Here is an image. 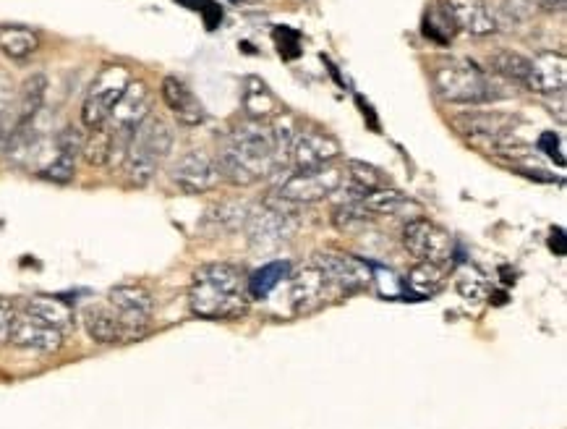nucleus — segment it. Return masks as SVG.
Masks as SVG:
<instances>
[{
    "label": "nucleus",
    "mask_w": 567,
    "mask_h": 429,
    "mask_svg": "<svg viewBox=\"0 0 567 429\" xmlns=\"http://www.w3.org/2000/svg\"><path fill=\"white\" fill-rule=\"evenodd\" d=\"M445 267L429 265V262H419L408 273V288H411L413 296L419 299H429L434 293H439L445 288Z\"/></svg>",
    "instance_id": "nucleus-26"
},
{
    "label": "nucleus",
    "mask_w": 567,
    "mask_h": 429,
    "mask_svg": "<svg viewBox=\"0 0 567 429\" xmlns=\"http://www.w3.org/2000/svg\"><path fill=\"white\" fill-rule=\"evenodd\" d=\"M567 61L562 53H541L531 58L526 89L536 95H565Z\"/></svg>",
    "instance_id": "nucleus-19"
},
{
    "label": "nucleus",
    "mask_w": 567,
    "mask_h": 429,
    "mask_svg": "<svg viewBox=\"0 0 567 429\" xmlns=\"http://www.w3.org/2000/svg\"><path fill=\"white\" fill-rule=\"evenodd\" d=\"M403 246L419 262L447 267L455 252L453 236L429 218H413L403 228Z\"/></svg>",
    "instance_id": "nucleus-7"
},
{
    "label": "nucleus",
    "mask_w": 567,
    "mask_h": 429,
    "mask_svg": "<svg viewBox=\"0 0 567 429\" xmlns=\"http://www.w3.org/2000/svg\"><path fill=\"white\" fill-rule=\"evenodd\" d=\"M340 155H343V147L338 139L322 129H298L291 150H288V160L296 171H314L324 165H335Z\"/></svg>",
    "instance_id": "nucleus-12"
},
{
    "label": "nucleus",
    "mask_w": 567,
    "mask_h": 429,
    "mask_svg": "<svg viewBox=\"0 0 567 429\" xmlns=\"http://www.w3.org/2000/svg\"><path fill=\"white\" fill-rule=\"evenodd\" d=\"M539 150L547 152L552 160H557V165H565V155H562V144L560 137L554 134V131H544L539 137Z\"/></svg>",
    "instance_id": "nucleus-35"
},
{
    "label": "nucleus",
    "mask_w": 567,
    "mask_h": 429,
    "mask_svg": "<svg viewBox=\"0 0 567 429\" xmlns=\"http://www.w3.org/2000/svg\"><path fill=\"white\" fill-rule=\"evenodd\" d=\"M372 220L374 215L361 202H343V205L335 207V212H332V225L343 233L358 231V228H364Z\"/></svg>",
    "instance_id": "nucleus-31"
},
{
    "label": "nucleus",
    "mask_w": 567,
    "mask_h": 429,
    "mask_svg": "<svg viewBox=\"0 0 567 429\" xmlns=\"http://www.w3.org/2000/svg\"><path fill=\"white\" fill-rule=\"evenodd\" d=\"M84 330L100 346H113V343H129V333L118 314L108 304H95L84 312Z\"/></svg>",
    "instance_id": "nucleus-21"
},
{
    "label": "nucleus",
    "mask_w": 567,
    "mask_h": 429,
    "mask_svg": "<svg viewBox=\"0 0 567 429\" xmlns=\"http://www.w3.org/2000/svg\"><path fill=\"white\" fill-rule=\"evenodd\" d=\"M345 184V173L335 165H324L314 171H293L285 178L283 184L277 186L275 197L293 202V205H317L322 199H330L338 194Z\"/></svg>",
    "instance_id": "nucleus-6"
},
{
    "label": "nucleus",
    "mask_w": 567,
    "mask_h": 429,
    "mask_svg": "<svg viewBox=\"0 0 567 429\" xmlns=\"http://www.w3.org/2000/svg\"><path fill=\"white\" fill-rule=\"evenodd\" d=\"M40 45V35L32 27H24V24H0V53L11 58V61H29L40 50Z\"/></svg>",
    "instance_id": "nucleus-22"
},
{
    "label": "nucleus",
    "mask_w": 567,
    "mask_h": 429,
    "mask_svg": "<svg viewBox=\"0 0 567 429\" xmlns=\"http://www.w3.org/2000/svg\"><path fill=\"white\" fill-rule=\"evenodd\" d=\"M549 246L557 257H565L567 244H565V231L562 228H552V236H549Z\"/></svg>",
    "instance_id": "nucleus-37"
},
{
    "label": "nucleus",
    "mask_w": 567,
    "mask_h": 429,
    "mask_svg": "<svg viewBox=\"0 0 567 429\" xmlns=\"http://www.w3.org/2000/svg\"><path fill=\"white\" fill-rule=\"evenodd\" d=\"M14 317H16L14 304L0 296V343L8 341V335H11V325H14Z\"/></svg>",
    "instance_id": "nucleus-36"
},
{
    "label": "nucleus",
    "mask_w": 567,
    "mask_h": 429,
    "mask_svg": "<svg viewBox=\"0 0 567 429\" xmlns=\"http://www.w3.org/2000/svg\"><path fill=\"white\" fill-rule=\"evenodd\" d=\"M455 291L466 301H471V304H479V301H484L489 296V283H486L481 270L466 265L455 273Z\"/></svg>",
    "instance_id": "nucleus-30"
},
{
    "label": "nucleus",
    "mask_w": 567,
    "mask_h": 429,
    "mask_svg": "<svg viewBox=\"0 0 567 429\" xmlns=\"http://www.w3.org/2000/svg\"><path fill=\"white\" fill-rule=\"evenodd\" d=\"M539 11V0H505V14L515 21L534 19Z\"/></svg>",
    "instance_id": "nucleus-33"
},
{
    "label": "nucleus",
    "mask_w": 567,
    "mask_h": 429,
    "mask_svg": "<svg viewBox=\"0 0 567 429\" xmlns=\"http://www.w3.org/2000/svg\"><path fill=\"white\" fill-rule=\"evenodd\" d=\"M123 152L126 150L115 142V137L105 129V126H102V129L89 131L87 139H84V147H81L84 160H87L89 165H97V168L115 163V160H123Z\"/></svg>",
    "instance_id": "nucleus-24"
},
{
    "label": "nucleus",
    "mask_w": 567,
    "mask_h": 429,
    "mask_svg": "<svg viewBox=\"0 0 567 429\" xmlns=\"http://www.w3.org/2000/svg\"><path fill=\"white\" fill-rule=\"evenodd\" d=\"M288 273H291V265L283 262V259L259 267L257 273L249 278V299H267L280 286V280L288 278Z\"/></svg>",
    "instance_id": "nucleus-27"
},
{
    "label": "nucleus",
    "mask_w": 567,
    "mask_h": 429,
    "mask_svg": "<svg viewBox=\"0 0 567 429\" xmlns=\"http://www.w3.org/2000/svg\"><path fill=\"white\" fill-rule=\"evenodd\" d=\"M76 157L79 155L58 150V147L53 144V155L48 157V163L37 168V173H40L45 181H53V184H68V181H74Z\"/></svg>",
    "instance_id": "nucleus-29"
},
{
    "label": "nucleus",
    "mask_w": 567,
    "mask_h": 429,
    "mask_svg": "<svg viewBox=\"0 0 567 429\" xmlns=\"http://www.w3.org/2000/svg\"><path fill=\"white\" fill-rule=\"evenodd\" d=\"M358 202H361L366 210L372 212L374 218H379V215H400L405 207L413 205L411 199L405 197V194L390 189V186H382V189H377V191H369V194H366L364 199H358Z\"/></svg>",
    "instance_id": "nucleus-28"
},
{
    "label": "nucleus",
    "mask_w": 567,
    "mask_h": 429,
    "mask_svg": "<svg viewBox=\"0 0 567 429\" xmlns=\"http://www.w3.org/2000/svg\"><path fill=\"white\" fill-rule=\"evenodd\" d=\"M176 144V134L170 129V123L162 116L149 113L131 134L126 152H123V173L129 178L131 186H147L162 163L168 160Z\"/></svg>",
    "instance_id": "nucleus-3"
},
{
    "label": "nucleus",
    "mask_w": 567,
    "mask_h": 429,
    "mask_svg": "<svg viewBox=\"0 0 567 429\" xmlns=\"http://www.w3.org/2000/svg\"><path fill=\"white\" fill-rule=\"evenodd\" d=\"M249 205H241V202H223V205H217L215 210H210V220L217 225V228H223V231H236L241 225H246L249 220Z\"/></svg>",
    "instance_id": "nucleus-32"
},
{
    "label": "nucleus",
    "mask_w": 567,
    "mask_h": 429,
    "mask_svg": "<svg viewBox=\"0 0 567 429\" xmlns=\"http://www.w3.org/2000/svg\"><path fill=\"white\" fill-rule=\"evenodd\" d=\"M149 113H152V95H149L147 84L131 82L129 87H126V92L121 95V100H118L115 108L110 110V118L108 123H105V129H108L115 137V142L126 150V144H129L134 129L149 116Z\"/></svg>",
    "instance_id": "nucleus-11"
},
{
    "label": "nucleus",
    "mask_w": 567,
    "mask_h": 429,
    "mask_svg": "<svg viewBox=\"0 0 567 429\" xmlns=\"http://www.w3.org/2000/svg\"><path fill=\"white\" fill-rule=\"evenodd\" d=\"M432 84L434 92L450 105H486L510 95V92H502L500 84L484 69L466 58H450L439 63L432 74Z\"/></svg>",
    "instance_id": "nucleus-4"
},
{
    "label": "nucleus",
    "mask_w": 567,
    "mask_h": 429,
    "mask_svg": "<svg viewBox=\"0 0 567 429\" xmlns=\"http://www.w3.org/2000/svg\"><path fill=\"white\" fill-rule=\"evenodd\" d=\"M108 307L118 314L123 322L129 341H139L149 333L152 317H155V299L139 283H123V286L110 288Z\"/></svg>",
    "instance_id": "nucleus-8"
},
{
    "label": "nucleus",
    "mask_w": 567,
    "mask_h": 429,
    "mask_svg": "<svg viewBox=\"0 0 567 429\" xmlns=\"http://www.w3.org/2000/svg\"><path fill=\"white\" fill-rule=\"evenodd\" d=\"M160 95L165 108L170 110V116L176 118L181 126H186V129H196V126H202L207 121V110L199 103V97L178 76H165L162 79Z\"/></svg>",
    "instance_id": "nucleus-16"
},
{
    "label": "nucleus",
    "mask_w": 567,
    "mask_h": 429,
    "mask_svg": "<svg viewBox=\"0 0 567 429\" xmlns=\"http://www.w3.org/2000/svg\"><path fill=\"white\" fill-rule=\"evenodd\" d=\"M539 8L541 11H547V14H554V11H562V8H565V0H539Z\"/></svg>",
    "instance_id": "nucleus-38"
},
{
    "label": "nucleus",
    "mask_w": 567,
    "mask_h": 429,
    "mask_svg": "<svg viewBox=\"0 0 567 429\" xmlns=\"http://www.w3.org/2000/svg\"><path fill=\"white\" fill-rule=\"evenodd\" d=\"M131 82H134L131 71L121 63L102 66L95 79H92V84H89L84 103H81V126L87 131L102 129L108 123L110 110L115 108V103L121 100V95Z\"/></svg>",
    "instance_id": "nucleus-5"
},
{
    "label": "nucleus",
    "mask_w": 567,
    "mask_h": 429,
    "mask_svg": "<svg viewBox=\"0 0 567 429\" xmlns=\"http://www.w3.org/2000/svg\"><path fill=\"white\" fill-rule=\"evenodd\" d=\"M14 95H16L14 84H11V79L0 71V129H3V123H6L8 110H11V103H14Z\"/></svg>",
    "instance_id": "nucleus-34"
},
{
    "label": "nucleus",
    "mask_w": 567,
    "mask_h": 429,
    "mask_svg": "<svg viewBox=\"0 0 567 429\" xmlns=\"http://www.w3.org/2000/svg\"><path fill=\"white\" fill-rule=\"evenodd\" d=\"M215 160L220 178L233 186L259 184L262 178L272 176L285 165L277 152L270 126L264 121H249V118H243L233 129L225 131Z\"/></svg>",
    "instance_id": "nucleus-1"
},
{
    "label": "nucleus",
    "mask_w": 567,
    "mask_h": 429,
    "mask_svg": "<svg viewBox=\"0 0 567 429\" xmlns=\"http://www.w3.org/2000/svg\"><path fill=\"white\" fill-rule=\"evenodd\" d=\"M45 97H48V76L32 74L14 95V103H11V110H8L6 123H3V129H0V137L6 139L8 134H14V131L29 126V123L45 110Z\"/></svg>",
    "instance_id": "nucleus-14"
},
{
    "label": "nucleus",
    "mask_w": 567,
    "mask_h": 429,
    "mask_svg": "<svg viewBox=\"0 0 567 429\" xmlns=\"http://www.w3.org/2000/svg\"><path fill=\"white\" fill-rule=\"evenodd\" d=\"M24 312L34 314L37 320L55 327V330H61L63 335H66L76 322L71 304L58 299V296H32V299H27V304H24Z\"/></svg>",
    "instance_id": "nucleus-23"
},
{
    "label": "nucleus",
    "mask_w": 567,
    "mask_h": 429,
    "mask_svg": "<svg viewBox=\"0 0 567 429\" xmlns=\"http://www.w3.org/2000/svg\"><path fill=\"white\" fill-rule=\"evenodd\" d=\"M327 293H330V283L311 262L291 278V307L296 314L319 312L327 301Z\"/></svg>",
    "instance_id": "nucleus-18"
},
{
    "label": "nucleus",
    "mask_w": 567,
    "mask_h": 429,
    "mask_svg": "<svg viewBox=\"0 0 567 429\" xmlns=\"http://www.w3.org/2000/svg\"><path fill=\"white\" fill-rule=\"evenodd\" d=\"M63 338L66 335L55 327L45 325L29 312H16L14 325H11V335L8 341L14 343L21 351H34V354H55L63 348Z\"/></svg>",
    "instance_id": "nucleus-15"
},
{
    "label": "nucleus",
    "mask_w": 567,
    "mask_h": 429,
    "mask_svg": "<svg viewBox=\"0 0 567 429\" xmlns=\"http://www.w3.org/2000/svg\"><path fill=\"white\" fill-rule=\"evenodd\" d=\"M311 265L317 267L330 288L340 293H356L364 291L372 283V267L361 262L353 254L338 252V249H322V252L311 254Z\"/></svg>",
    "instance_id": "nucleus-9"
},
{
    "label": "nucleus",
    "mask_w": 567,
    "mask_h": 429,
    "mask_svg": "<svg viewBox=\"0 0 567 429\" xmlns=\"http://www.w3.org/2000/svg\"><path fill=\"white\" fill-rule=\"evenodd\" d=\"M296 231L298 225L293 215L275 210L267 202L259 210H251L249 220H246V236L257 249H275V246L288 244Z\"/></svg>",
    "instance_id": "nucleus-13"
},
{
    "label": "nucleus",
    "mask_w": 567,
    "mask_h": 429,
    "mask_svg": "<svg viewBox=\"0 0 567 429\" xmlns=\"http://www.w3.org/2000/svg\"><path fill=\"white\" fill-rule=\"evenodd\" d=\"M241 105L243 113L249 121H272L280 116V100L275 97L267 82H262L259 76H246L241 89Z\"/></svg>",
    "instance_id": "nucleus-20"
},
{
    "label": "nucleus",
    "mask_w": 567,
    "mask_h": 429,
    "mask_svg": "<svg viewBox=\"0 0 567 429\" xmlns=\"http://www.w3.org/2000/svg\"><path fill=\"white\" fill-rule=\"evenodd\" d=\"M249 278L238 265L207 262L196 267L189 286V309L202 320H236L249 309Z\"/></svg>",
    "instance_id": "nucleus-2"
},
{
    "label": "nucleus",
    "mask_w": 567,
    "mask_h": 429,
    "mask_svg": "<svg viewBox=\"0 0 567 429\" xmlns=\"http://www.w3.org/2000/svg\"><path fill=\"white\" fill-rule=\"evenodd\" d=\"M170 181L183 194H207L220 186V168H217L215 155L207 150H186L176 163L170 165Z\"/></svg>",
    "instance_id": "nucleus-10"
},
{
    "label": "nucleus",
    "mask_w": 567,
    "mask_h": 429,
    "mask_svg": "<svg viewBox=\"0 0 567 429\" xmlns=\"http://www.w3.org/2000/svg\"><path fill=\"white\" fill-rule=\"evenodd\" d=\"M489 66H492L494 74L507 79L510 84L526 87L528 71H531V58L513 53V50H500V53H494L492 58H489Z\"/></svg>",
    "instance_id": "nucleus-25"
},
{
    "label": "nucleus",
    "mask_w": 567,
    "mask_h": 429,
    "mask_svg": "<svg viewBox=\"0 0 567 429\" xmlns=\"http://www.w3.org/2000/svg\"><path fill=\"white\" fill-rule=\"evenodd\" d=\"M445 14L471 37H492L500 27L486 0H445Z\"/></svg>",
    "instance_id": "nucleus-17"
}]
</instances>
